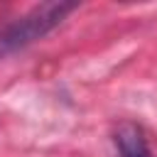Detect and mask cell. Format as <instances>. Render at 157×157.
Masks as SVG:
<instances>
[{
  "mask_svg": "<svg viewBox=\"0 0 157 157\" xmlns=\"http://www.w3.org/2000/svg\"><path fill=\"white\" fill-rule=\"evenodd\" d=\"M78 7V2H64V0H49V2H39L32 10H27L25 15L0 25V59H5L7 54L25 49L27 44L42 39L44 34H49L54 27H59L74 10Z\"/></svg>",
  "mask_w": 157,
  "mask_h": 157,
  "instance_id": "obj_1",
  "label": "cell"
},
{
  "mask_svg": "<svg viewBox=\"0 0 157 157\" xmlns=\"http://www.w3.org/2000/svg\"><path fill=\"white\" fill-rule=\"evenodd\" d=\"M115 147L120 157H152L145 132L135 123H120L115 130Z\"/></svg>",
  "mask_w": 157,
  "mask_h": 157,
  "instance_id": "obj_2",
  "label": "cell"
}]
</instances>
